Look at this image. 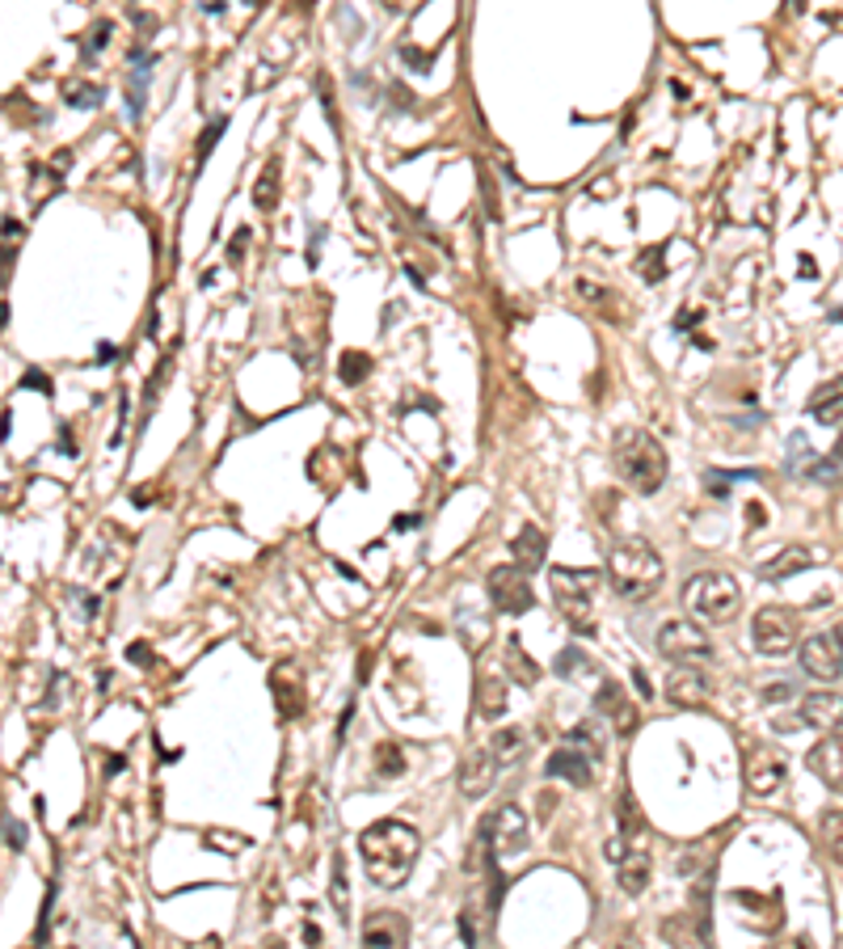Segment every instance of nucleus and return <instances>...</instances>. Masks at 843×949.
I'll use <instances>...</instances> for the list:
<instances>
[{
    "label": "nucleus",
    "instance_id": "1",
    "mask_svg": "<svg viewBox=\"0 0 843 949\" xmlns=\"http://www.w3.org/2000/svg\"><path fill=\"white\" fill-rule=\"evenodd\" d=\"M418 848H422V836H418L409 823H401V818H380V823H372V827L358 836L363 869H367V878H372L380 891L406 886L413 866H418Z\"/></svg>",
    "mask_w": 843,
    "mask_h": 949
},
{
    "label": "nucleus",
    "instance_id": "2",
    "mask_svg": "<svg viewBox=\"0 0 843 949\" xmlns=\"http://www.w3.org/2000/svg\"><path fill=\"white\" fill-rule=\"evenodd\" d=\"M612 461H616V473L625 477V486L637 489V494H658L662 482H667V468H671L667 464V448L650 431H641V427L616 431Z\"/></svg>",
    "mask_w": 843,
    "mask_h": 949
},
{
    "label": "nucleus",
    "instance_id": "3",
    "mask_svg": "<svg viewBox=\"0 0 843 949\" xmlns=\"http://www.w3.org/2000/svg\"><path fill=\"white\" fill-rule=\"evenodd\" d=\"M662 557L646 541H620L607 553V578L620 599H650L662 587Z\"/></svg>",
    "mask_w": 843,
    "mask_h": 949
},
{
    "label": "nucleus",
    "instance_id": "4",
    "mask_svg": "<svg viewBox=\"0 0 843 949\" xmlns=\"http://www.w3.org/2000/svg\"><path fill=\"white\" fill-rule=\"evenodd\" d=\"M683 603L696 621L708 624H726L738 617L742 608V587H738L730 574L721 569H705V574H692L687 587H683Z\"/></svg>",
    "mask_w": 843,
    "mask_h": 949
},
{
    "label": "nucleus",
    "instance_id": "5",
    "mask_svg": "<svg viewBox=\"0 0 843 949\" xmlns=\"http://www.w3.org/2000/svg\"><path fill=\"white\" fill-rule=\"evenodd\" d=\"M595 587H599L595 569H573V566L552 569V596H557V603L566 608V621L573 624V633H582V637L595 633V624L582 617L586 603H591V596H595Z\"/></svg>",
    "mask_w": 843,
    "mask_h": 949
},
{
    "label": "nucleus",
    "instance_id": "6",
    "mask_svg": "<svg viewBox=\"0 0 843 949\" xmlns=\"http://www.w3.org/2000/svg\"><path fill=\"white\" fill-rule=\"evenodd\" d=\"M658 654L680 667H696L713 654V642L696 621H667L658 629Z\"/></svg>",
    "mask_w": 843,
    "mask_h": 949
},
{
    "label": "nucleus",
    "instance_id": "7",
    "mask_svg": "<svg viewBox=\"0 0 843 949\" xmlns=\"http://www.w3.org/2000/svg\"><path fill=\"white\" fill-rule=\"evenodd\" d=\"M527 814L519 811L515 802L498 806V811L486 818V844H490V861H506V857H519L527 848Z\"/></svg>",
    "mask_w": 843,
    "mask_h": 949
},
{
    "label": "nucleus",
    "instance_id": "8",
    "mask_svg": "<svg viewBox=\"0 0 843 949\" xmlns=\"http://www.w3.org/2000/svg\"><path fill=\"white\" fill-rule=\"evenodd\" d=\"M486 591H490V603L502 612V617H523V612H532V578H527V569L519 566H493L490 578H486Z\"/></svg>",
    "mask_w": 843,
    "mask_h": 949
},
{
    "label": "nucleus",
    "instance_id": "9",
    "mask_svg": "<svg viewBox=\"0 0 843 949\" xmlns=\"http://www.w3.org/2000/svg\"><path fill=\"white\" fill-rule=\"evenodd\" d=\"M751 642L767 658H785L793 651V642H797V617L789 608H760L755 621H751Z\"/></svg>",
    "mask_w": 843,
    "mask_h": 949
},
{
    "label": "nucleus",
    "instance_id": "10",
    "mask_svg": "<svg viewBox=\"0 0 843 949\" xmlns=\"http://www.w3.org/2000/svg\"><path fill=\"white\" fill-rule=\"evenodd\" d=\"M801 671L814 679H840L843 676V633L827 629V633L806 637V646H801Z\"/></svg>",
    "mask_w": 843,
    "mask_h": 949
},
{
    "label": "nucleus",
    "instance_id": "11",
    "mask_svg": "<svg viewBox=\"0 0 843 949\" xmlns=\"http://www.w3.org/2000/svg\"><path fill=\"white\" fill-rule=\"evenodd\" d=\"M806 768L831 793H843V734H822L810 747V756H806Z\"/></svg>",
    "mask_w": 843,
    "mask_h": 949
},
{
    "label": "nucleus",
    "instance_id": "12",
    "mask_svg": "<svg viewBox=\"0 0 843 949\" xmlns=\"http://www.w3.org/2000/svg\"><path fill=\"white\" fill-rule=\"evenodd\" d=\"M363 949H409V920L401 912H372L363 920Z\"/></svg>",
    "mask_w": 843,
    "mask_h": 949
},
{
    "label": "nucleus",
    "instance_id": "13",
    "mask_svg": "<svg viewBox=\"0 0 843 949\" xmlns=\"http://www.w3.org/2000/svg\"><path fill=\"white\" fill-rule=\"evenodd\" d=\"M498 772H502V764L490 756V747H472V752L460 759V793L464 798L490 793L493 781H498Z\"/></svg>",
    "mask_w": 843,
    "mask_h": 949
},
{
    "label": "nucleus",
    "instance_id": "14",
    "mask_svg": "<svg viewBox=\"0 0 843 949\" xmlns=\"http://www.w3.org/2000/svg\"><path fill=\"white\" fill-rule=\"evenodd\" d=\"M591 752L586 747H573V743H566V747H557L552 756H548V777H557V781H570V786L578 789H586L591 781H595V764H591Z\"/></svg>",
    "mask_w": 843,
    "mask_h": 949
},
{
    "label": "nucleus",
    "instance_id": "15",
    "mask_svg": "<svg viewBox=\"0 0 843 949\" xmlns=\"http://www.w3.org/2000/svg\"><path fill=\"white\" fill-rule=\"evenodd\" d=\"M801 726L822 731V734L840 731V726H843V692H831V688L810 692V697L801 701Z\"/></svg>",
    "mask_w": 843,
    "mask_h": 949
},
{
    "label": "nucleus",
    "instance_id": "16",
    "mask_svg": "<svg viewBox=\"0 0 843 949\" xmlns=\"http://www.w3.org/2000/svg\"><path fill=\"white\" fill-rule=\"evenodd\" d=\"M708 676L700 667H675L671 679H667V701L680 709H700L708 701Z\"/></svg>",
    "mask_w": 843,
    "mask_h": 949
},
{
    "label": "nucleus",
    "instance_id": "17",
    "mask_svg": "<svg viewBox=\"0 0 843 949\" xmlns=\"http://www.w3.org/2000/svg\"><path fill=\"white\" fill-rule=\"evenodd\" d=\"M781 781H785V764H781V756H776L772 747H755V752L747 756V789L760 793V798H767V793L781 789Z\"/></svg>",
    "mask_w": 843,
    "mask_h": 949
},
{
    "label": "nucleus",
    "instance_id": "18",
    "mask_svg": "<svg viewBox=\"0 0 843 949\" xmlns=\"http://www.w3.org/2000/svg\"><path fill=\"white\" fill-rule=\"evenodd\" d=\"M616 882L625 895H641L646 882H650V848H646V836L637 840H625V857H620V869H616Z\"/></svg>",
    "mask_w": 843,
    "mask_h": 949
},
{
    "label": "nucleus",
    "instance_id": "19",
    "mask_svg": "<svg viewBox=\"0 0 843 949\" xmlns=\"http://www.w3.org/2000/svg\"><path fill=\"white\" fill-rule=\"evenodd\" d=\"M814 562H818L814 549H806V544H789V549H781L776 557L760 562V578L763 583H781V578H793V574L810 569Z\"/></svg>",
    "mask_w": 843,
    "mask_h": 949
},
{
    "label": "nucleus",
    "instance_id": "20",
    "mask_svg": "<svg viewBox=\"0 0 843 949\" xmlns=\"http://www.w3.org/2000/svg\"><path fill=\"white\" fill-rule=\"evenodd\" d=\"M595 713H607L612 722H616V731L628 734L633 726H637V705L625 697V688L616 683V679H607L603 688L595 692Z\"/></svg>",
    "mask_w": 843,
    "mask_h": 949
},
{
    "label": "nucleus",
    "instance_id": "21",
    "mask_svg": "<svg viewBox=\"0 0 843 949\" xmlns=\"http://www.w3.org/2000/svg\"><path fill=\"white\" fill-rule=\"evenodd\" d=\"M810 418L822 422V427H835L843 422V376H827L818 384L814 393H810Z\"/></svg>",
    "mask_w": 843,
    "mask_h": 949
},
{
    "label": "nucleus",
    "instance_id": "22",
    "mask_svg": "<svg viewBox=\"0 0 843 949\" xmlns=\"http://www.w3.org/2000/svg\"><path fill=\"white\" fill-rule=\"evenodd\" d=\"M511 553H515V566L519 569H540L545 566V553H548V544H545V532L536 528V523H523V532H519L515 541H511Z\"/></svg>",
    "mask_w": 843,
    "mask_h": 949
},
{
    "label": "nucleus",
    "instance_id": "23",
    "mask_svg": "<svg viewBox=\"0 0 843 949\" xmlns=\"http://www.w3.org/2000/svg\"><path fill=\"white\" fill-rule=\"evenodd\" d=\"M490 756L502 764V768H515L519 759L527 756V734L519 731V726H506V731H493L490 734Z\"/></svg>",
    "mask_w": 843,
    "mask_h": 949
},
{
    "label": "nucleus",
    "instance_id": "24",
    "mask_svg": "<svg viewBox=\"0 0 843 949\" xmlns=\"http://www.w3.org/2000/svg\"><path fill=\"white\" fill-rule=\"evenodd\" d=\"M477 713H481L486 722H493V718L506 713V683H502L498 676H490V671L477 676Z\"/></svg>",
    "mask_w": 843,
    "mask_h": 949
},
{
    "label": "nucleus",
    "instance_id": "25",
    "mask_svg": "<svg viewBox=\"0 0 843 949\" xmlns=\"http://www.w3.org/2000/svg\"><path fill=\"white\" fill-rule=\"evenodd\" d=\"M152 59L157 55L148 52V47H132V118L144 114V81L152 72Z\"/></svg>",
    "mask_w": 843,
    "mask_h": 949
},
{
    "label": "nucleus",
    "instance_id": "26",
    "mask_svg": "<svg viewBox=\"0 0 843 949\" xmlns=\"http://www.w3.org/2000/svg\"><path fill=\"white\" fill-rule=\"evenodd\" d=\"M253 207H258V212H274V207H278V161H271L258 173V182H253Z\"/></svg>",
    "mask_w": 843,
    "mask_h": 949
},
{
    "label": "nucleus",
    "instance_id": "27",
    "mask_svg": "<svg viewBox=\"0 0 843 949\" xmlns=\"http://www.w3.org/2000/svg\"><path fill=\"white\" fill-rule=\"evenodd\" d=\"M64 102L68 106H77V110H93V106H102L106 102V89L102 84H84V81H68L64 84Z\"/></svg>",
    "mask_w": 843,
    "mask_h": 949
},
{
    "label": "nucleus",
    "instance_id": "28",
    "mask_svg": "<svg viewBox=\"0 0 843 949\" xmlns=\"http://www.w3.org/2000/svg\"><path fill=\"white\" fill-rule=\"evenodd\" d=\"M818 836H822V848L831 852V861H840L843 866V811L827 814L822 827H818Z\"/></svg>",
    "mask_w": 843,
    "mask_h": 949
},
{
    "label": "nucleus",
    "instance_id": "29",
    "mask_svg": "<svg viewBox=\"0 0 843 949\" xmlns=\"http://www.w3.org/2000/svg\"><path fill=\"white\" fill-rule=\"evenodd\" d=\"M372 354L367 351H346L342 354V363H338V376L346 380V384H363V380L372 376Z\"/></svg>",
    "mask_w": 843,
    "mask_h": 949
},
{
    "label": "nucleus",
    "instance_id": "30",
    "mask_svg": "<svg viewBox=\"0 0 843 949\" xmlns=\"http://www.w3.org/2000/svg\"><path fill=\"white\" fill-rule=\"evenodd\" d=\"M810 477H814V482H822V486H835V482H843V439H840V448H835L831 456H822V461L810 464Z\"/></svg>",
    "mask_w": 843,
    "mask_h": 949
},
{
    "label": "nucleus",
    "instance_id": "31",
    "mask_svg": "<svg viewBox=\"0 0 843 949\" xmlns=\"http://www.w3.org/2000/svg\"><path fill=\"white\" fill-rule=\"evenodd\" d=\"M506 663H511V671H515V676H519V683H523V688H532V683L540 679V671H536V663H532L527 654L519 651V642H515V637L506 642Z\"/></svg>",
    "mask_w": 843,
    "mask_h": 949
},
{
    "label": "nucleus",
    "instance_id": "32",
    "mask_svg": "<svg viewBox=\"0 0 843 949\" xmlns=\"http://www.w3.org/2000/svg\"><path fill=\"white\" fill-rule=\"evenodd\" d=\"M637 274H641L646 283H662V279H667V262H662V245H658V249H646V253H641V262H637Z\"/></svg>",
    "mask_w": 843,
    "mask_h": 949
},
{
    "label": "nucleus",
    "instance_id": "33",
    "mask_svg": "<svg viewBox=\"0 0 843 949\" xmlns=\"http://www.w3.org/2000/svg\"><path fill=\"white\" fill-rule=\"evenodd\" d=\"M742 477H755V473H721V468H708V473H705V489L721 498V494H730V486H734V482H742Z\"/></svg>",
    "mask_w": 843,
    "mask_h": 949
},
{
    "label": "nucleus",
    "instance_id": "34",
    "mask_svg": "<svg viewBox=\"0 0 843 949\" xmlns=\"http://www.w3.org/2000/svg\"><path fill=\"white\" fill-rule=\"evenodd\" d=\"M224 127H228V118H224V114H219V118H212V123H207V132H203V136H198V157H194V161H198V165L207 161V152H212V144H216V139L224 136Z\"/></svg>",
    "mask_w": 843,
    "mask_h": 949
},
{
    "label": "nucleus",
    "instance_id": "35",
    "mask_svg": "<svg viewBox=\"0 0 843 949\" xmlns=\"http://www.w3.org/2000/svg\"><path fill=\"white\" fill-rule=\"evenodd\" d=\"M110 34H114V26H110V22H98L93 34H89V43H84V59H93V55L102 52V47L110 43Z\"/></svg>",
    "mask_w": 843,
    "mask_h": 949
},
{
    "label": "nucleus",
    "instance_id": "36",
    "mask_svg": "<svg viewBox=\"0 0 843 949\" xmlns=\"http://www.w3.org/2000/svg\"><path fill=\"white\" fill-rule=\"evenodd\" d=\"M169 368H173V359H161V368H157V380H148V388H144V406H148V409H152L157 393L164 388V380H169Z\"/></svg>",
    "mask_w": 843,
    "mask_h": 949
},
{
    "label": "nucleus",
    "instance_id": "37",
    "mask_svg": "<svg viewBox=\"0 0 843 949\" xmlns=\"http://www.w3.org/2000/svg\"><path fill=\"white\" fill-rule=\"evenodd\" d=\"M401 768H406V764H401V752H397L392 743H384L380 747V772H392V777H397Z\"/></svg>",
    "mask_w": 843,
    "mask_h": 949
},
{
    "label": "nucleus",
    "instance_id": "38",
    "mask_svg": "<svg viewBox=\"0 0 843 949\" xmlns=\"http://www.w3.org/2000/svg\"><path fill=\"white\" fill-rule=\"evenodd\" d=\"M4 836H9V848H13V852H18L22 844H26V832H22V827H18L13 818H4Z\"/></svg>",
    "mask_w": 843,
    "mask_h": 949
},
{
    "label": "nucleus",
    "instance_id": "39",
    "mask_svg": "<svg viewBox=\"0 0 843 949\" xmlns=\"http://www.w3.org/2000/svg\"><path fill=\"white\" fill-rule=\"evenodd\" d=\"M246 241H249V233H246V228H241V233L232 237V245H228V258H232V262L241 258V249H246Z\"/></svg>",
    "mask_w": 843,
    "mask_h": 949
},
{
    "label": "nucleus",
    "instance_id": "40",
    "mask_svg": "<svg viewBox=\"0 0 843 949\" xmlns=\"http://www.w3.org/2000/svg\"><path fill=\"white\" fill-rule=\"evenodd\" d=\"M633 679H637V692H641V697H653V683L646 679V671H641V667L633 671Z\"/></svg>",
    "mask_w": 843,
    "mask_h": 949
},
{
    "label": "nucleus",
    "instance_id": "41",
    "mask_svg": "<svg viewBox=\"0 0 843 949\" xmlns=\"http://www.w3.org/2000/svg\"><path fill=\"white\" fill-rule=\"evenodd\" d=\"M747 511H751V523H767V516H763V511H767V507H763V502H751V507H747Z\"/></svg>",
    "mask_w": 843,
    "mask_h": 949
},
{
    "label": "nucleus",
    "instance_id": "42",
    "mask_svg": "<svg viewBox=\"0 0 843 949\" xmlns=\"http://www.w3.org/2000/svg\"><path fill=\"white\" fill-rule=\"evenodd\" d=\"M789 949H814V941H810V937H797Z\"/></svg>",
    "mask_w": 843,
    "mask_h": 949
},
{
    "label": "nucleus",
    "instance_id": "43",
    "mask_svg": "<svg viewBox=\"0 0 843 949\" xmlns=\"http://www.w3.org/2000/svg\"><path fill=\"white\" fill-rule=\"evenodd\" d=\"M831 321H835V326H843V304H840V308H831Z\"/></svg>",
    "mask_w": 843,
    "mask_h": 949
},
{
    "label": "nucleus",
    "instance_id": "44",
    "mask_svg": "<svg viewBox=\"0 0 843 949\" xmlns=\"http://www.w3.org/2000/svg\"><path fill=\"white\" fill-rule=\"evenodd\" d=\"M616 949H641V946H637V941H633V937H628V941H620V946H616Z\"/></svg>",
    "mask_w": 843,
    "mask_h": 949
}]
</instances>
